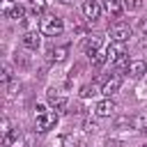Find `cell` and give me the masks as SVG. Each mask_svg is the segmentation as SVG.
Segmentation results:
<instances>
[{"instance_id":"1","label":"cell","mask_w":147,"mask_h":147,"mask_svg":"<svg viewBox=\"0 0 147 147\" xmlns=\"http://www.w3.org/2000/svg\"><path fill=\"white\" fill-rule=\"evenodd\" d=\"M39 32L46 34V37H57V34L64 32V21L60 16H51L48 14V16H44L39 21Z\"/></svg>"},{"instance_id":"2","label":"cell","mask_w":147,"mask_h":147,"mask_svg":"<svg viewBox=\"0 0 147 147\" xmlns=\"http://www.w3.org/2000/svg\"><path fill=\"white\" fill-rule=\"evenodd\" d=\"M57 119H60L57 110H46V113H37V115H34V131H39V133H46V131L55 129Z\"/></svg>"},{"instance_id":"3","label":"cell","mask_w":147,"mask_h":147,"mask_svg":"<svg viewBox=\"0 0 147 147\" xmlns=\"http://www.w3.org/2000/svg\"><path fill=\"white\" fill-rule=\"evenodd\" d=\"M80 9H83V16L87 18V23L99 21V18H101V14H103V5H101L99 0H85Z\"/></svg>"},{"instance_id":"4","label":"cell","mask_w":147,"mask_h":147,"mask_svg":"<svg viewBox=\"0 0 147 147\" xmlns=\"http://www.w3.org/2000/svg\"><path fill=\"white\" fill-rule=\"evenodd\" d=\"M115 110H117V106H115L113 96H106L94 106V115L96 117H110V115H115Z\"/></svg>"},{"instance_id":"5","label":"cell","mask_w":147,"mask_h":147,"mask_svg":"<svg viewBox=\"0 0 147 147\" xmlns=\"http://www.w3.org/2000/svg\"><path fill=\"white\" fill-rule=\"evenodd\" d=\"M2 14H5L7 18L21 21V18L25 16V7H23V5H16V2H11V0H5V5H2Z\"/></svg>"},{"instance_id":"6","label":"cell","mask_w":147,"mask_h":147,"mask_svg":"<svg viewBox=\"0 0 147 147\" xmlns=\"http://www.w3.org/2000/svg\"><path fill=\"white\" fill-rule=\"evenodd\" d=\"M106 53H108V60H110V62H117V60L126 57V44H124V41H113V39H110Z\"/></svg>"},{"instance_id":"7","label":"cell","mask_w":147,"mask_h":147,"mask_svg":"<svg viewBox=\"0 0 147 147\" xmlns=\"http://www.w3.org/2000/svg\"><path fill=\"white\" fill-rule=\"evenodd\" d=\"M131 37V25L129 23H115L110 28V39L113 41H126Z\"/></svg>"},{"instance_id":"8","label":"cell","mask_w":147,"mask_h":147,"mask_svg":"<svg viewBox=\"0 0 147 147\" xmlns=\"http://www.w3.org/2000/svg\"><path fill=\"white\" fill-rule=\"evenodd\" d=\"M21 44H23L25 48H30V51H37L39 44H41V32H37V30H28V32H23Z\"/></svg>"},{"instance_id":"9","label":"cell","mask_w":147,"mask_h":147,"mask_svg":"<svg viewBox=\"0 0 147 147\" xmlns=\"http://www.w3.org/2000/svg\"><path fill=\"white\" fill-rule=\"evenodd\" d=\"M101 46H103V37L101 34H90L85 39V44H83V51H85V55L92 57L96 51H101Z\"/></svg>"},{"instance_id":"10","label":"cell","mask_w":147,"mask_h":147,"mask_svg":"<svg viewBox=\"0 0 147 147\" xmlns=\"http://www.w3.org/2000/svg\"><path fill=\"white\" fill-rule=\"evenodd\" d=\"M119 87H122V76H110V78L101 85V94H103V96H113V94L119 92Z\"/></svg>"},{"instance_id":"11","label":"cell","mask_w":147,"mask_h":147,"mask_svg":"<svg viewBox=\"0 0 147 147\" xmlns=\"http://www.w3.org/2000/svg\"><path fill=\"white\" fill-rule=\"evenodd\" d=\"M48 103H51V108L57 110V113H64V110L69 108V99L62 96V94H55V92L48 94ZM67 113H69V110H67Z\"/></svg>"},{"instance_id":"12","label":"cell","mask_w":147,"mask_h":147,"mask_svg":"<svg viewBox=\"0 0 147 147\" xmlns=\"http://www.w3.org/2000/svg\"><path fill=\"white\" fill-rule=\"evenodd\" d=\"M103 11L108 16H113V18H119L122 11H124V2L122 0H106L103 2Z\"/></svg>"},{"instance_id":"13","label":"cell","mask_w":147,"mask_h":147,"mask_svg":"<svg viewBox=\"0 0 147 147\" xmlns=\"http://www.w3.org/2000/svg\"><path fill=\"white\" fill-rule=\"evenodd\" d=\"M147 74V62L145 60H131L129 64V76L131 78H142Z\"/></svg>"},{"instance_id":"14","label":"cell","mask_w":147,"mask_h":147,"mask_svg":"<svg viewBox=\"0 0 147 147\" xmlns=\"http://www.w3.org/2000/svg\"><path fill=\"white\" fill-rule=\"evenodd\" d=\"M48 55H51L53 62H64L69 57V46H55V48H51Z\"/></svg>"},{"instance_id":"15","label":"cell","mask_w":147,"mask_h":147,"mask_svg":"<svg viewBox=\"0 0 147 147\" xmlns=\"http://www.w3.org/2000/svg\"><path fill=\"white\" fill-rule=\"evenodd\" d=\"M83 145V136L80 133H67L62 136V147H80Z\"/></svg>"},{"instance_id":"16","label":"cell","mask_w":147,"mask_h":147,"mask_svg":"<svg viewBox=\"0 0 147 147\" xmlns=\"http://www.w3.org/2000/svg\"><path fill=\"white\" fill-rule=\"evenodd\" d=\"M133 129L140 133H147V113H138L133 115Z\"/></svg>"},{"instance_id":"17","label":"cell","mask_w":147,"mask_h":147,"mask_svg":"<svg viewBox=\"0 0 147 147\" xmlns=\"http://www.w3.org/2000/svg\"><path fill=\"white\" fill-rule=\"evenodd\" d=\"M90 60H92L94 69H101V67H103V64L108 62V53H106V51H96V53H94V55H92Z\"/></svg>"},{"instance_id":"18","label":"cell","mask_w":147,"mask_h":147,"mask_svg":"<svg viewBox=\"0 0 147 147\" xmlns=\"http://www.w3.org/2000/svg\"><path fill=\"white\" fill-rule=\"evenodd\" d=\"M99 92H101V90H99L94 83H87V85L80 87V96H83V99H90V96H94V94H99Z\"/></svg>"},{"instance_id":"19","label":"cell","mask_w":147,"mask_h":147,"mask_svg":"<svg viewBox=\"0 0 147 147\" xmlns=\"http://www.w3.org/2000/svg\"><path fill=\"white\" fill-rule=\"evenodd\" d=\"M44 9H46V0H30V14L32 16L44 14Z\"/></svg>"},{"instance_id":"20","label":"cell","mask_w":147,"mask_h":147,"mask_svg":"<svg viewBox=\"0 0 147 147\" xmlns=\"http://www.w3.org/2000/svg\"><path fill=\"white\" fill-rule=\"evenodd\" d=\"M9 80H14V71H11V64H2V85H7Z\"/></svg>"},{"instance_id":"21","label":"cell","mask_w":147,"mask_h":147,"mask_svg":"<svg viewBox=\"0 0 147 147\" xmlns=\"http://www.w3.org/2000/svg\"><path fill=\"white\" fill-rule=\"evenodd\" d=\"M142 0H124V9H129V11H138V9H142Z\"/></svg>"},{"instance_id":"22","label":"cell","mask_w":147,"mask_h":147,"mask_svg":"<svg viewBox=\"0 0 147 147\" xmlns=\"http://www.w3.org/2000/svg\"><path fill=\"white\" fill-rule=\"evenodd\" d=\"M115 126H117V129L133 126V117H117V119H115Z\"/></svg>"},{"instance_id":"23","label":"cell","mask_w":147,"mask_h":147,"mask_svg":"<svg viewBox=\"0 0 147 147\" xmlns=\"http://www.w3.org/2000/svg\"><path fill=\"white\" fill-rule=\"evenodd\" d=\"M5 87H7V94H9V96H14V94H16V90H18L21 85H18V80H9Z\"/></svg>"},{"instance_id":"24","label":"cell","mask_w":147,"mask_h":147,"mask_svg":"<svg viewBox=\"0 0 147 147\" xmlns=\"http://www.w3.org/2000/svg\"><path fill=\"white\" fill-rule=\"evenodd\" d=\"M106 147H124V142L122 140H117V138H106V142H103Z\"/></svg>"},{"instance_id":"25","label":"cell","mask_w":147,"mask_h":147,"mask_svg":"<svg viewBox=\"0 0 147 147\" xmlns=\"http://www.w3.org/2000/svg\"><path fill=\"white\" fill-rule=\"evenodd\" d=\"M0 126H2V133H9V131H11V129H9V119H7V117H2Z\"/></svg>"},{"instance_id":"26","label":"cell","mask_w":147,"mask_h":147,"mask_svg":"<svg viewBox=\"0 0 147 147\" xmlns=\"http://www.w3.org/2000/svg\"><path fill=\"white\" fill-rule=\"evenodd\" d=\"M37 113H46V106H44V103H37V106H34V115H37Z\"/></svg>"},{"instance_id":"27","label":"cell","mask_w":147,"mask_h":147,"mask_svg":"<svg viewBox=\"0 0 147 147\" xmlns=\"http://www.w3.org/2000/svg\"><path fill=\"white\" fill-rule=\"evenodd\" d=\"M94 129H96V126H94V122H90V119H87V122H85V131H94Z\"/></svg>"},{"instance_id":"28","label":"cell","mask_w":147,"mask_h":147,"mask_svg":"<svg viewBox=\"0 0 147 147\" xmlns=\"http://www.w3.org/2000/svg\"><path fill=\"white\" fill-rule=\"evenodd\" d=\"M140 32L147 37V21H142V23H140Z\"/></svg>"},{"instance_id":"29","label":"cell","mask_w":147,"mask_h":147,"mask_svg":"<svg viewBox=\"0 0 147 147\" xmlns=\"http://www.w3.org/2000/svg\"><path fill=\"white\" fill-rule=\"evenodd\" d=\"M55 2H60V5H69L71 0H55Z\"/></svg>"}]
</instances>
